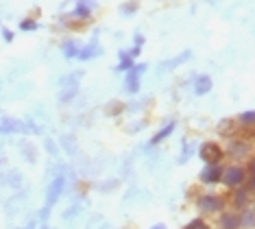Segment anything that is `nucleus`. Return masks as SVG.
Wrapping results in <instances>:
<instances>
[{
	"mask_svg": "<svg viewBox=\"0 0 255 229\" xmlns=\"http://www.w3.org/2000/svg\"><path fill=\"white\" fill-rule=\"evenodd\" d=\"M251 203H253V192H249L245 186L234 188V195H231V205H234L238 212L251 208Z\"/></svg>",
	"mask_w": 255,
	"mask_h": 229,
	"instance_id": "nucleus-9",
	"label": "nucleus"
},
{
	"mask_svg": "<svg viewBox=\"0 0 255 229\" xmlns=\"http://www.w3.org/2000/svg\"><path fill=\"white\" fill-rule=\"evenodd\" d=\"M18 149H22L20 155L24 157L28 164H35L37 162V149H35V144H33V142H28V140H20Z\"/></svg>",
	"mask_w": 255,
	"mask_h": 229,
	"instance_id": "nucleus-18",
	"label": "nucleus"
},
{
	"mask_svg": "<svg viewBox=\"0 0 255 229\" xmlns=\"http://www.w3.org/2000/svg\"><path fill=\"white\" fill-rule=\"evenodd\" d=\"M135 11H137V2H135V0H129V2L120 4V13H123L125 17H131Z\"/></svg>",
	"mask_w": 255,
	"mask_h": 229,
	"instance_id": "nucleus-29",
	"label": "nucleus"
},
{
	"mask_svg": "<svg viewBox=\"0 0 255 229\" xmlns=\"http://www.w3.org/2000/svg\"><path fill=\"white\" fill-rule=\"evenodd\" d=\"M81 76H83V72L81 70H77V72H72V74H66V76H61L59 79V87L61 85H81Z\"/></svg>",
	"mask_w": 255,
	"mask_h": 229,
	"instance_id": "nucleus-26",
	"label": "nucleus"
},
{
	"mask_svg": "<svg viewBox=\"0 0 255 229\" xmlns=\"http://www.w3.org/2000/svg\"><path fill=\"white\" fill-rule=\"evenodd\" d=\"M223 153L229 157V160L245 164L249 157H253V144H251V140H247V138H231L227 142V149Z\"/></svg>",
	"mask_w": 255,
	"mask_h": 229,
	"instance_id": "nucleus-1",
	"label": "nucleus"
},
{
	"mask_svg": "<svg viewBox=\"0 0 255 229\" xmlns=\"http://www.w3.org/2000/svg\"><path fill=\"white\" fill-rule=\"evenodd\" d=\"M225 199L218 195H201L196 199V208L201 210L203 214H220L225 212Z\"/></svg>",
	"mask_w": 255,
	"mask_h": 229,
	"instance_id": "nucleus-4",
	"label": "nucleus"
},
{
	"mask_svg": "<svg viewBox=\"0 0 255 229\" xmlns=\"http://www.w3.org/2000/svg\"><path fill=\"white\" fill-rule=\"evenodd\" d=\"M79 90H81V85H61L59 87V103L61 105L72 103L74 98L79 96Z\"/></svg>",
	"mask_w": 255,
	"mask_h": 229,
	"instance_id": "nucleus-21",
	"label": "nucleus"
},
{
	"mask_svg": "<svg viewBox=\"0 0 255 229\" xmlns=\"http://www.w3.org/2000/svg\"><path fill=\"white\" fill-rule=\"evenodd\" d=\"M59 144H61V149L68 153L70 157H74L79 153V144H77V138L72 136V133H63V136L59 138Z\"/></svg>",
	"mask_w": 255,
	"mask_h": 229,
	"instance_id": "nucleus-19",
	"label": "nucleus"
},
{
	"mask_svg": "<svg viewBox=\"0 0 255 229\" xmlns=\"http://www.w3.org/2000/svg\"><path fill=\"white\" fill-rule=\"evenodd\" d=\"M194 149H196L194 144L188 146V140H183V151H181V155H179V164H188V160L194 155Z\"/></svg>",
	"mask_w": 255,
	"mask_h": 229,
	"instance_id": "nucleus-28",
	"label": "nucleus"
},
{
	"mask_svg": "<svg viewBox=\"0 0 255 229\" xmlns=\"http://www.w3.org/2000/svg\"><path fill=\"white\" fill-rule=\"evenodd\" d=\"M0 184L7 186V188H20L24 184V177H22L20 170H4V173H0Z\"/></svg>",
	"mask_w": 255,
	"mask_h": 229,
	"instance_id": "nucleus-15",
	"label": "nucleus"
},
{
	"mask_svg": "<svg viewBox=\"0 0 255 229\" xmlns=\"http://www.w3.org/2000/svg\"><path fill=\"white\" fill-rule=\"evenodd\" d=\"M185 229H210V225H207V221L205 219H194V221H190V225L185 227Z\"/></svg>",
	"mask_w": 255,
	"mask_h": 229,
	"instance_id": "nucleus-31",
	"label": "nucleus"
},
{
	"mask_svg": "<svg viewBox=\"0 0 255 229\" xmlns=\"http://www.w3.org/2000/svg\"><path fill=\"white\" fill-rule=\"evenodd\" d=\"M79 48H81V42L79 39H74V37H68V39H63L61 42V52H63L66 59H77Z\"/></svg>",
	"mask_w": 255,
	"mask_h": 229,
	"instance_id": "nucleus-17",
	"label": "nucleus"
},
{
	"mask_svg": "<svg viewBox=\"0 0 255 229\" xmlns=\"http://www.w3.org/2000/svg\"><path fill=\"white\" fill-rule=\"evenodd\" d=\"M118 186H120V179H105L96 186V190L103 192V195H109V192H114Z\"/></svg>",
	"mask_w": 255,
	"mask_h": 229,
	"instance_id": "nucleus-25",
	"label": "nucleus"
},
{
	"mask_svg": "<svg viewBox=\"0 0 255 229\" xmlns=\"http://www.w3.org/2000/svg\"><path fill=\"white\" fill-rule=\"evenodd\" d=\"M175 129H177V122H175V120L166 122V125H164V127H161V129H159V131H157V133H155V136H153V138H150V142H148V146H157V144H161V142H164V140H166V138H170V133H172V131H175Z\"/></svg>",
	"mask_w": 255,
	"mask_h": 229,
	"instance_id": "nucleus-16",
	"label": "nucleus"
},
{
	"mask_svg": "<svg viewBox=\"0 0 255 229\" xmlns=\"http://www.w3.org/2000/svg\"><path fill=\"white\" fill-rule=\"evenodd\" d=\"M0 133H2V136H13V133L24 136V122L13 118V116H2V118H0Z\"/></svg>",
	"mask_w": 255,
	"mask_h": 229,
	"instance_id": "nucleus-10",
	"label": "nucleus"
},
{
	"mask_svg": "<svg viewBox=\"0 0 255 229\" xmlns=\"http://www.w3.org/2000/svg\"><path fill=\"white\" fill-rule=\"evenodd\" d=\"M0 33H2V39H4L7 44L13 42V31H11V28H7V26H0Z\"/></svg>",
	"mask_w": 255,
	"mask_h": 229,
	"instance_id": "nucleus-33",
	"label": "nucleus"
},
{
	"mask_svg": "<svg viewBox=\"0 0 255 229\" xmlns=\"http://www.w3.org/2000/svg\"><path fill=\"white\" fill-rule=\"evenodd\" d=\"M4 160V149H2V144H0V162Z\"/></svg>",
	"mask_w": 255,
	"mask_h": 229,
	"instance_id": "nucleus-39",
	"label": "nucleus"
},
{
	"mask_svg": "<svg viewBox=\"0 0 255 229\" xmlns=\"http://www.w3.org/2000/svg\"><path fill=\"white\" fill-rule=\"evenodd\" d=\"M247 168L245 164H234V166H227L223 168V177H220V184H225L229 188V190H234V188H240L242 184L247 181Z\"/></svg>",
	"mask_w": 255,
	"mask_h": 229,
	"instance_id": "nucleus-2",
	"label": "nucleus"
},
{
	"mask_svg": "<svg viewBox=\"0 0 255 229\" xmlns=\"http://www.w3.org/2000/svg\"><path fill=\"white\" fill-rule=\"evenodd\" d=\"M18 28L24 33H31V31H37L39 24H37V20H33V17H24V20H20Z\"/></svg>",
	"mask_w": 255,
	"mask_h": 229,
	"instance_id": "nucleus-27",
	"label": "nucleus"
},
{
	"mask_svg": "<svg viewBox=\"0 0 255 229\" xmlns=\"http://www.w3.org/2000/svg\"><path fill=\"white\" fill-rule=\"evenodd\" d=\"M236 122L240 127H253L255 125V111L253 109H247V111H242V114H238V118H236Z\"/></svg>",
	"mask_w": 255,
	"mask_h": 229,
	"instance_id": "nucleus-24",
	"label": "nucleus"
},
{
	"mask_svg": "<svg viewBox=\"0 0 255 229\" xmlns=\"http://www.w3.org/2000/svg\"><path fill=\"white\" fill-rule=\"evenodd\" d=\"M218 227H220V229H240V221H238V214H234V212H220Z\"/></svg>",
	"mask_w": 255,
	"mask_h": 229,
	"instance_id": "nucleus-20",
	"label": "nucleus"
},
{
	"mask_svg": "<svg viewBox=\"0 0 255 229\" xmlns=\"http://www.w3.org/2000/svg\"><path fill=\"white\" fill-rule=\"evenodd\" d=\"M240 133H242V127L238 125L236 120H220L218 122V136L220 138H227V140H231V138H240Z\"/></svg>",
	"mask_w": 255,
	"mask_h": 229,
	"instance_id": "nucleus-14",
	"label": "nucleus"
},
{
	"mask_svg": "<svg viewBox=\"0 0 255 229\" xmlns=\"http://www.w3.org/2000/svg\"><path fill=\"white\" fill-rule=\"evenodd\" d=\"M223 164L216 162V164H205V168L201 170V175H199V179H201V184H205V186H216L220 184V177H223Z\"/></svg>",
	"mask_w": 255,
	"mask_h": 229,
	"instance_id": "nucleus-8",
	"label": "nucleus"
},
{
	"mask_svg": "<svg viewBox=\"0 0 255 229\" xmlns=\"http://www.w3.org/2000/svg\"><path fill=\"white\" fill-rule=\"evenodd\" d=\"M0 24H2V20H0Z\"/></svg>",
	"mask_w": 255,
	"mask_h": 229,
	"instance_id": "nucleus-41",
	"label": "nucleus"
},
{
	"mask_svg": "<svg viewBox=\"0 0 255 229\" xmlns=\"http://www.w3.org/2000/svg\"><path fill=\"white\" fill-rule=\"evenodd\" d=\"M150 229H168V227L164 225V223H157V225H153V227H150Z\"/></svg>",
	"mask_w": 255,
	"mask_h": 229,
	"instance_id": "nucleus-38",
	"label": "nucleus"
},
{
	"mask_svg": "<svg viewBox=\"0 0 255 229\" xmlns=\"http://www.w3.org/2000/svg\"><path fill=\"white\" fill-rule=\"evenodd\" d=\"M66 184H68V179L63 177V175H57V177L50 179L48 188H46V208H53V205L59 201V197L63 195V190H66Z\"/></svg>",
	"mask_w": 255,
	"mask_h": 229,
	"instance_id": "nucleus-5",
	"label": "nucleus"
},
{
	"mask_svg": "<svg viewBox=\"0 0 255 229\" xmlns=\"http://www.w3.org/2000/svg\"><path fill=\"white\" fill-rule=\"evenodd\" d=\"M144 127H146V120H140V122H131V125L129 127H127V131H129V133H135V131H140V129H144Z\"/></svg>",
	"mask_w": 255,
	"mask_h": 229,
	"instance_id": "nucleus-32",
	"label": "nucleus"
},
{
	"mask_svg": "<svg viewBox=\"0 0 255 229\" xmlns=\"http://www.w3.org/2000/svg\"><path fill=\"white\" fill-rule=\"evenodd\" d=\"M101 55H103V46L98 44V39H96V35H94L90 44H85V46H81V48H79L77 59H81V61H92V59H96V57H101Z\"/></svg>",
	"mask_w": 255,
	"mask_h": 229,
	"instance_id": "nucleus-11",
	"label": "nucleus"
},
{
	"mask_svg": "<svg viewBox=\"0 0 255 229\" xmlns=\"http://www.w3.org/2000/svg\"><path fill=\"white\" fill-rule=\"evenodd\" d=\"M133 66H135V59L129 55V50L120 48L118 50V66H116V70H118V72H127V70H131Z\"/></svg>",
	"mask_w": 255,
	"mask_h": 229,
	"instance_id": "nucleus-22",
	"label": "nucleus"
},
{
	"mask_svg": "<svg viewBox=\"0 0 255 229\" xmlns=\"http://www.w3.org/2000/svg\"><path fill=\"white\" fill-rule=\"evenodd\" d=\"M214 87V81L210 74H194L192 79V90L196 96H205V94H210Z\"/></svg>",
	"mask_w": 255,
	"mask_h": 229,
	"instance_id": "nucleus-12",
	"label": "nucleus"
},
{
	"mask_svg": "<svg viewBox=\"0 0 255 229\" xmlns=\"http://www.w3.org/2000/svg\"><path fill=\"white\" fill-rule=\"evenodd\" d=\"M133 46H137V48H142L144 46V35L142 33H135V37H133Z\"/></svg>",
	"mask_w": 255,
	"mask_h": 229,
	"instance_id": "nucleus-36",
	"label": "nucleus"
},
{
	"mask_svg": "<svg viewBox=\"0 0 255 229\" xmlns=\"http://www.w3.org/2000/svg\"><path fill=\"white\" fill-rule=\"evenodd\" d=\"M140 52H142V48H137V46H133V48L129 50V55L133 57V59H135V57H140Z\"/></svg>",
	"mask_w": 255,
	"mask_h": 229,
	"instance_id": "nucleus-37",
	"label": "nucleus"
},
{
	"mask_svg": "<svg viewBox=\"0 0 255 229\" xmlns=\"http://www.w3.org/2000/svg\"><path fill=\"white\" fill-rule=\"evenodd\" d=\"M116 111H123V103L114 101V103H109V105H107V114H109V116H114Z\"/></svg>",
	"mask_w": 255,
	"mask_h": 229,
	"instance_id": "nucleus-35",
	"label": "nucleus"
},
{
	"mask_svg": "<svg viewBox=\"0 0 255 229\" xmlns=\"http://www.w3.org/2000/svg\"><path fill=\"white\" fill-rule=\"evenodd\" d=\"M48 214H50V208H46V205H44V208L39 210V212H37L35 216L39 219V223H42V225H44V223H48Z\"/></svg>",
	"mask_w": 255,
	"mask_h": 229,
	"instance_id": "nucleus-34",
	"label": "nucleus"
},
{
	"mask_svg": "<svg viewBox=\"0 0 255 229\" xmlns=\"http://www.w3.org/2000/svg\"><path fill=\"white\" fill-rule=\"evenodd\" d=\"M18 229H28V227H18Z\"/></svg>",
	"mask_w": 255,
	"mask_h": 229,
	"instance_id": "nucleus-40",
	"label": "nucleus"
},
{
	"mask_svg": "<svg viewBox=\"0 0 255 229\" xmlns=\"http://www.w3.org/2000/svg\"><path fill=\"white\" fill-rule=\"evenodd\" d=\"M238 221H240V229H253L255 227V212L253 208H247L238 214Z\"/></svg>",
	"mask_w": 255,
	"mask_h": 229,
	"instance_id": "nucleus-23",
	"label": "nucleus"
},
{
	"mask_svg": "<svg viewBox=\"0 0 255 229\" xmlns=\"http://www.w3.org/2000/svg\"><path fill=\"white\" fill-rule=\"evenodd\" d=\"M146 70H148V63H135L131 70H127L125 72V85H123L127 94L133 96V94L140 92V85H142L140 81H142V74L146 72Z\"/></svg>",
	"mask_w": 255,
	"mask_h": 229,
	"instance_id": "nucleus-3",
	"label": "nucleus"
},
{
	"mask_svg": "<svg viewBox=\"0 0 255 229\" xmlns=\"http://www.w3.org/2000/svg\"><path fill=\"white\" fill-rule=\"evenodd\" d=\"M94 11H96V0H77L70 17L77 22H88V20H92Z\"/></svg>",
	"mask_w": 255,
	"mask_h": 229,
	"instance_id": "nucleus-7",
	"label": "nucleus"
},
{
	"mask_svg": "<svg viewBox=\"0 0 255 229\" xmlns=\"http://www.w3.org/2000/svg\"><path fill=\"white\" fill-rule=\"evenodd\" d=\"M44 149L48 155H53V157H59V146H57L55 140H50V138H44Z\"/></svg>",
	"mask_w": 255,
	"mask_h": 229,
	"instance_id": "nucleus-30",
	"label": "nucleus"
},
{
	"mask_svg": "<svg viewBox=\"0 0 255 229\" xmlns=\"http://www.w3.org/2000/svg\"><path fill=\"white\" fill-rule=\"evenodd\" d=\"M190 59H192V50H183V52H179L177 57H172V59L161 61V63H159V68H157V72H170V70L179 68L181 63L190 61Z\"/></svg>",
	"mask_w": 255,
	"mask_h": 229,
	"instance_id": "nucleus-13",
	"label": "nucleus"
},
{
	"mask_svg": "<svg viewBox=\"0 0 255 229\" xmlns=\"http://www.w3.org/2000/svg\"><path fill=\"white\" fill-rule=\"evenodd\" d=\"M196 155H199L205 164H216L225 157V153L216 142H203L199 146V151H196Z\"/></svg>",
	"mask_w": 255,
	"mask_h": 229,
	"instance_id": "nucleus-6",
	"label": "nucleus"
}]
</instances>
